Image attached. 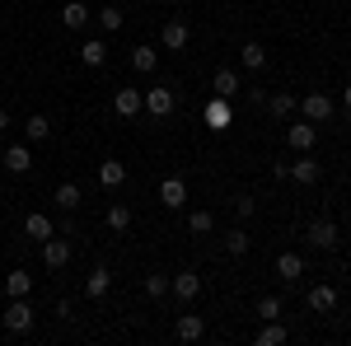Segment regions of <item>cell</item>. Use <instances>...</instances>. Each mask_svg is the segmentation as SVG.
Here are the masks:
<instances>
[{
    "label": "cell",
    "mask_w": 351,
    "mask_h": 346,
    "mask_svg": "<svg viewBox=\"0 0 351 346\" xmlns=\"http://www.w3.org/2000/svg\"><path fill=\"white\" fill-rule=\"evenodd\" d=\"M304 239L314 243V248H324V253H332V248H337V225H332V220H314V225L304 230Z\"/></svg>",
    "instance_id": "cell-2"
},
{
    "label": "cell",
    "mask_w": 351,
    "mask_h": 346,
    "mask_svg": "<svg viewBox=\"0 0 351 346\" xmlns=\"http://www.w3.org/2000/svg\"><path fill=\"white\" fill-rule=\"evenodd\" d=\"M173 332H178V342H202L206 337V323H202V314H178Z\"/></svg>",
    "instance_id": "cell-7"
},
{
    "label": "cell",
    "mask_w": 351,
    "mask_h": 346,
    "mask_svg": "<svg viewBox=\"0 0 351 346\" xmlns=\"http://www.w3.org/2000/svg\"><path fill=\"white\" fill-rule=\"evenodd\" d=\"M286 140H291V150H314V140H319V132H314V122H295L291 132H286Z\"/></svg>",
    "instance_id": "cell-11"
},
{
    "label": "cell",
    "mask_w": 351,
    "mask_h": 346,
    "mask_svg": "<svg viewBox=\"0 0 351 346\" xmlns=\"http://www.w3.org/2000/svg\"><path fill=\"white\" fill-rule=\"evenodd\" d=\"M5 328H10V332H28V328H33L28 295H19V299H10V304H5Z\"/></svg>",
    "instance_id": "cell-1"
},
{
    "label": "cell",
    "mask_w": 351,
    "mask_h": 346,
    "mask_svg": "<svg viewBox=\"0 0 351 346\" xmlns=\"http://www.w3.org/2000/svg\"><path fill=\"white\" fill-rule=\"evenodd\" d=\"M80 61H84V66H104V61H108V47H104V38H89V42L80 47Z\"/></svg>",
    "instance_id": "cell-22"
},
{
    "label": "cell",
    "mask_w": 351,
    "mask_h": 346,
    "mask_svg": "<svg viewBox=\"0 0 351 346\" xmlns=\"http://www.w3.org/2000/svg\"><path fill=\"white\" fill-rule=\"evenodd\" d=\"M33 291V276H28V271H10V276H5V295H10V299H19V295H28Z\"/></svg>",
    "instance_id": "cell-25"
},
{
    "label": "cell",
    "mask_w": 351,
    "mask_h": 346,
    "mask_svg": "<svg viewBox=\"0 0 351 346\" xmlns=\"http://www.w3.org/2000/svg\"><path fill=\"white\" fill-rule=\"evenodd\" d=\"M234 211H239L243 220H248V215L258 211V201H253V197H248V192H239V197H234Z\"/></svg>",
    "instance_id": "cell-36"
},
{
    "label": "cell",
    "mask_w": 351,
    "mask_h": 346,
    "mask_svg": "<svg viewBox=\"0 0 351 346\" xmlns=\"http://www.w3.org/2000/svg\"><path fill=\"white\" fill-rule=\"evenodd\" d=\"M211 225H216V220H211V211H192L188 215V230H192V234H211Z\"/></svg>",
    "instance_id": "cell-33"
},
{
    "label": "cell",
    "mask_w": 351,
    "mask_h": 346,
    "mask_svg": "<svg viewBox=\"0 0 351 346\" xmlns=\"http://www.w3.org/2000/svg\"><path fill=\"white\" fill-rule=\"evenodd\" d=\"M239 61L248 66V71H263V66H267V52H263V42H243V47H239Z\"/></svg>",
    "instance_id": "cell-23"
},
{
    "label": "cell",
    "mask_w": 351,
    "mask_h": 346,
    "mask_svg": "<svg viewBox=\"0 0 351 346\" xmlns=\"http://www.w3.org/2000/svg\"><path fill=\"white\" fill-rule=\"evenodd\" d=\"M225 248H230L234 258H243V253H248V230H230V234H225Z\"/></svg>",
    "instance_id": "cell-31"
},
{
    "label": "cell",
    "mask_w": 351,
    "mask_h": 346,
    "mask_svg": "<svg viewBox=\"0 0 351 346\" xmlns=\"http://www.w3.org/2000/svg\"><path fill=\"white\" fill-rule=\"evenodd\" d=\"M271 117H291V112H295V99H291V94H271Z\"/></svg>",
    "instance_id": "cell-32"
},
{
    "label": "cell",
    "mask_w": 351,
    "mask_h": 346,
    "mask_svg": "<svg viewBox=\"0 0 351 346\" xmlns=\"http://www.w3.org/2000/svg\"><path fill=\"white\" fill-rule=\"evenodd\" d=\"M169 291L178 295V299H197L202 295V276L197 271H178V276H169Z\"/></svg>",
    "instance_id": "cell-8"
},
{
    "label": "cell",
    "mask_w": 351,
    "mask_h": 346,
    "mask_svg": "<svg viewBox=\"0 0 351 346\" xmlns=\"http://www.w3.org/2000/svg\"><path fill=\"white\" fill-rule=\"evenodd\" d=\"M0 132H10V112L5 108H0Z\"/></svg>",
    "instance_id": "cell-37"
},
{
    "label": "cell",
    "mask_w": 351,
    "mask_h": 346,
    "mask_svg": "<svg viewBox=\"0 0 351 346\" xmlns=\"http://www.w3.org/2000/svg\"><path fill=\"white\" fill-rule=\"evenodd\" d=\"M108 286H112V271H108V267H94V271H89V281H84V291L94 295V299H104Z\"/></svg>",
    "instance_id": "cell-20"
},
{
    "label": "cell",
    "mask_w": 351,
    "mask_h": 346,
    "mask_svg": "<svg viewBox=\"0 0 351 346\" xmlns=\"http://www.w3.org/2000/svg\"><path fill=\"white\" fill-rule=\"evenodd\" d=\"M230 122H234V112H230V99H211V103H206V127H211V132H230Z\"/></svg>",
    "instance_id": "cell-6"
},
{
    "label": "cell",
    "mask_w": 351,
    "mask_h": 346,
    "mask_svg": "<svg viewBox=\"0 0 351 346\" xmlns=\"http://www.w3.org/2000/svg\"><path fill=\"white\" fill-rule=\"evenodd\" d=\"M281 342H286V328H281L276 319H267L263 328H258V346H281Z\"/></svg>",
    "instance_id": "cell-26"
},
{
    "label": "cell",
    "mask_w": 351,
    "mask_h": 346,
    "mask_svg": "<svg viewBox=\"0 0 351 346\" xmlns=\"http://www.w3.org/2000/svg\"><path fill=\"white\" fill-rule=\"evenodd\" d=\"M145 108H150V117H169L173 112V89H150L145 94Z\"/></svg>",
    "instance_id": "cell-16"
},
{
    "label": "cell",
    "mask_w": 351,
    "mask_h": 346,
    "mask_svg": "<svg viewBox=\"0 0 351 346\" xmlns=\"http://www.w3.org/2000/svg\"><path fill=\"white\" fill-rule=\"evenodd\" d=\"M309 309L314 314H332L337 309V286H314L309 291Z\"/></svg>",
    "instance_id": "cell-14"
},
{
    "label": "cell",
    "mask_w": 351,
    "mask_h": 346,
    "mask_svg": "<svg viewBox=\"0 0 351 346\" xmlns=\"http://www.w3.org/2000/svg\"><path fill=\"white\" fill-rule=\"evenodd\" d=\"M258 314H263V323L276 319V314H281V299H276V295H263V299H258Z\"/></svg>",
    "instance_id": "cell-35"
},
{
    "label": "cell",
    "mask_w": 351,
    "mask_h": 346,
    "mask_svg": "<svg viewBox=\"0 0 351 346\" xmlns=\"http://www.w3.org/2000/svg\"><path fill=\"white\" fill-rule=\"evenodd\" d=\"M99 183H104V187H122V183H127V164H117V160L99 164Z\"/></svg>",
    "instance_id": "cell-21"
},
{
    "label": "cell",
    "mask_w": 351,
    "mask_h": 346,
    "mask_svg": "<svg viewBox=\"0 0 351 346\" xmlns=\"http://www.w3.org/2000/svg\"><path fill=\"white\" fill-rule=\"evenodd\" d=\"M56 206H61V211H80V187L61 183V187H56Z\"/></svg>",
    "instance_id": "cell-28"
},
{
    "label": "cell",
    "mask_w": 351,
    "mask_h": 346,
    "mask_svg": "<svg viewBox=\"0 0 351 346\" xmlns=\"http://www.w3.org/2000/svg\"><path fill=\"white\" fill-rule=\"evenodd\" d=\"M24 136L28 140H47V136H52V122H47L43 112H33V117L24 122Z\"/></svg>",
    "instance_id": "cell-27"
},
{
    "label": "cell",
    "mask_w": 351,
    "mask_h": 346,
    "mask_svg": "<svg viewBox=\"0 0 351 346\" xmlns=\"http://www.w3.org/2000/svg\"><path fill=\"white\" fill-rule=\"evenodd\" d=\"M145 295H150V299H160V295H169V276H160V271H150V276H145Z\"/></svg>",
    "instance_id": "cell-34"
},
{
    "label": "cell",
    "mask_w": 351,
    "mask_h": 346,
    "mask_svg": "<svg viewBox=\"0 0 351 346\" xmlns=\"http://www.w3.org/2000/svg\"><path fill=\"white\" fill-rule=\"evenodd\" d=\"M108 230H112V234H127V230H132V211H127L122 201H112V206H108Z\"/></svg>",
    "instance_id": "cell-24"
},
{
    "label": "cell",
    "mask_w": 351,
    "mask_h": 346,
    "mask_svg": "<svg viewBox=\"0 0 351 346\" xmlns=\"http://www.w3.org/2000/svg\"><path fill=\"white\" fill-rule=\"evenodd\" d=\"M43 262L52 267V271H56V267H66V262H71V243H66V239H43Z\"/></svg>",
    "instance_id": "cell-12"
},
{
    "label": "cell",
    "mask_w": 351,
    "mask_h": 346,
    "mask_svg": "<svg viewBox=\"0 0 351 346\" xmlns=\"http://www.w3.org/2000/svg\"><path fill=\"white\" fill-rule=\"evenodd\" d=\"M300 112H304V122H328V117H332V99H328V94H304Z\"/></svg>",
    "instance_id": "cell-5"
},
{
    "label": "cell",
    "mask_w": 351,
    "mask_h": 346,
    "mask_svg": "<svg viewBox=\"0 0 351 346\" xmlns=\"http://www.w3.org/2000/svg\"><path fill=\"white\" fill-rule=\"evenodd\" d=\"M24 230H28V239H38V243L56 234V230H52V220H47L43 211H33V215H28V220H24Z\"/></svg>",
    "instance_id": "cell-19"
},
{
    "label": "cell",
    "mask_w": 351,
    "mask_h": 346,
    "mask_svg": "<svg viewBox=\"0 0 351 346\" xmlns=\"http://www.w3.org/2000/svg\"><path fill=\"white\" fill-rule=\"evenodd\" d=\"M319 173H324V169H319V160H309V150L300 155V164H291V178H295L300 187H314V183H319Z\"/></svg>",
    "instance_id": "cell-10"
},
{
    "label": "cell",
    "mask_w": 351,
    "mask_h": 346,
    "mask_svg": "<svg viewBox=\"0 0 351 346\" xmlns=\"http://www.w3.org/2000/svg\"><path fill=\"white\" fill-rule=\"evenodd\" d=\"M160 206H169V211L188 206V183H183V178H164L160 183Z\"/></svg>",
    "instance_id": "cell-3"
},
{
    "label": "cell",
    "mask_w": 351,
    "mask_h": 346,
    "mask_svg": "<svg viewBox=\"0 0 351 346\" xmlns=\"http://www.w3.org/2000/svg\"><path fill=\"white\" fill-rule=\"evenodd\" d=\"M188 38H192L188 19H169V24H164V47H169V52H183V47H188Z\"/></svg>",
    "instance_id": "cell-9"
},
{
    "label": "cell",
    "mask_w": 351,
    "mask_h": 346,
    "mask_svg": "<svg viewBox=\"0 0 351 346\" xmlns=\"http://www.w3.org/2000/svg\"><path fill=\"white\" fill-rule=\"evenodd\" d=\"M276 276L295 286L300 276H304V258H300V253H281V258H276Z\"/></svg>",
    "instance_id": "cell-13"
},
{
    "label": "cell",
    "mask_w": 351,
    "mask_h": 346,
    "mask_svg": "<svg viewBox=\"0 0 351 346\" xmlns=\"http://www.w3.org/2000/svg\"><path fill=\"white\" fill-rule=\"evenodd\" d=\"M141 108H145V94H141V89H117V94H112V112H117V117H136Z\"/></svg>",
    "instance_id": "cell-4"
},
{
    "label": "cell",
    "mask_w": 351,
    "mask_h": 346,
    "mask_svg": "<svg viewBox=\"0 0 351 346\" xmlns=\"http://www.w3.org/2000/svg\"><path fill=\"white\" fill-rule=\"evenodd\" d=\"M342 103H347V117H351V84L342 89Z\"/></svg>",
    "instance_id": "cell-38"
},
{
    "label": "cell",
    "mask_w": 351,
    "mask_h": 346,
    "mask_svg": "<svg viewBox=\"0 0 351 346\" xmlns=\"http://www.w3.org/2000/svg\"><path fill=\"white\" fill-rule=\"evenodd\" d=\"M61 24L80 33V28L89 24V5H84V0H71V5H61Z\"/></svg>",
    "instance_id": "cell-15"
},
{
    "label": "cell",
    "mask_w": 351,
    "mask_h": 346,
    "mask_svg": "<svg viewBox=\"0 0 351 346\" xmlns=\"http://www.w3.org/2000/svg\"><path fill=\"white\" fill-rule=\"evenodd\" d=\"M155 61H160V52H150V47H132V71L150 75V71H155Z\"/></svg>",
    "instance_id": "cell-29"
},
{
    "label": "cell",
    "mask_w": 351,
    "mask_h": 346,
    "mask_svg": "<svg viewBox=\"0 0 351 346\" xmlns=\"http://www.w3.org/2000/svg\"><path fill=\"white\" fill-rule=\"evenodd\" d=\"M211 89H216L220 99H234V94H239V75H234L230 66H220V71H216V80H211Z\"/></svg>",
    "instance_id": "cell-17"
},
{
    "label": "cell",
    "mask_w": 351,
    "mask_h": 346,
    "mask_svg": "<svg viewBox=\"0 0 351 346\" xmlns=\"http://www.w3.org/2000/svg\"><path fill=\"white\" fill-rule=\"evenodd\" d=\"M99 28H104V33H117V28H122V10H117V5H104V10H99Z\"/></svg>",
    "instance_id": "cell-30"
},
{
    "label": "cell",
    "mask_w": 351,
    "mask_h": 346,
    "mask_svg": "<svg viewBox=\"0 0 351 346\" xmlns=\"http://www.w3.org/2000/svg\"><path fill=\"white\" fill-rule=\"evenodd\" d=\"M5 169H10V173H28V169H33L28 145H10V150H5Z\"/></svg>",
    "instance_id": "cell-18"
}]
</instances>
